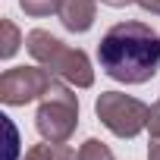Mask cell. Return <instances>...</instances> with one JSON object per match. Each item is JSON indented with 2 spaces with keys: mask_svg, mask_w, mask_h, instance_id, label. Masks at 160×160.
Returning a JSON list of instances; mask_svg holds the SVG:
<instances>
[{
  "mask_svg": "<svg viewBox=\"0 0 160 160\" xmlns=\"http://www.w3.org/2000/svg\"><path fill=\"white\" fill-rule=\"evenodd\" d=\"M98 60L113 82L144 85L160 69V35L138 19L116 22L101 38Z\"/></svg>",
  "mask_w": 160,
  "mask_h": 160,
  "instance_id": "1",
  "label": "cell"
},
{
  "mask_svg": "<svg viewBox=\"0 0 160 160\" xmlns=\"http://www.w3.org/2000/svg\"><path fill=\"white\" fill-rule=\"evenodd\" d=\"M25 47L44 69H50L66 85H75V88H91L94 85V69H91V60H88L85 50L63 44L60 38H53L44 28H32L25 35Z\"/></svg>",
  "mask_w": 160,
  "mask_h": 160,
  "instance_id": "2",
  "label": "cell"
},
{
  "mask_svg": "<svg viewBox=\"0 0 160 160\" xmlns=\"http://www.w3.org/2000/svg\"><path fill=\"white\" fill-rule=\"evenodd\" d=\"M35 129L50 144H66L78 129V98L72 94L69 85H63V78L53 82L50 91L41 98L35 113Z\"/></svg>",
  "mask_w": 160,
  "mask_h": 160,
  "instance_id": "3",
  "label": "cell"
},
{
  "mask_svg": "<svg viewBox=\"0 0 160 160\" xmlns=\"http://www.w3.org/2000/svg\"><path fill=\"white\" fill-rule=\"evenodd\" d=\"M94 113L98 119L116 135V138H135L148 129V119H151V107L132 94H122V91H104L98 94L94 101Z\"/></svg>",
  "mask_w": 160,
  "mask_h": 160,
  "instance_id": "4",
  "label": "cell"
},
{
  "mask_svg": "<svg viewBox=\"0 0 160 160\" xmlns=\"http://www.w3.org/2000/svg\"><path fill=\"white\" fill-rule=\"evenodd\" d=\"M57 82L53 72L38 66H13L0 75V101L7 107H25L38 98H44L50 91V85Z\"/></svg>",
  "mask_w": 160,
  "mask_h": 160,
  "instance_id": "5",
  "label": "cell"
},
{
  "mask_svg": "<svg viewBox=\"0 0 160 160\" xmlns=\"http://www.w3.org/2000/svg\"><path fill=\"white\" fill-rule=\"evenodd\" d=\"M60 22L66 32H75L82 35L94 25V16H98V0H60Z\"/></svg>",
  "mask_w": 160,
  "mask_h": 160,
  "instance_id": "6",
  "label": "cell"
},
{
  "mask_svg": "<svg viewBox=\"0 0 160 160\" xmlns=\"http://www.w3.org/2000/svg\"><path fill=\"white\" fill-rule=\"evenodd\" d=\"M0 32H3V47H0V57L3 60H10L16 50H19V44H22V35H19V28H16V22L13 19H0Z\"/></svg>",
  "mask_w": 160,
  "mask_h": 160,
  "instance_id": "7",
  "label": "cell"
},
{
  "mask_svg": "<svg viewBox=\"0 0 160 160\" xmlns=\"http://www.w3.org/2000/svg\"><path fill=\"white\" fill-rule=\"evenodd\" d=\"M19 7H22L25 16L41 19V16H57L60 13V0H19Z\"/></svg>",
  "mask_w": 160,
  "mask_h": 160,
  "instance_id": "8",
  "label": "cell"
},
{
  "mask_svg": "<svg viewBox=\"0 0 160 160\" xmlns=\"http://www.w3.org/2000/svg\"><path fill=\"white\" fill-rule=\"evenodd\" d=\"M78 160H113V151L98 138H85L78 148Z\"/></svg>",
  "mask_w": 160,
  "mask_h": 160,
  "instance_id": "9",
  "label": "cell"
},
{
  "mask_svg": "<svg viewBox=\"0 0 160 160\" xmlns=\"http://www.w3.org/2000/svg\"><path fill=\"white\" fill-rule=\"evenodd\" d=\"M148 132H151V144H148V160H160V110H157V107H151Z\"/></svg>",
  "mask_w": 160,
  "mask_h": 160,
  "instance_id": "10",
  "label": "cell"
},
{
  "mask_svg": "<svg viewBox=\"0 0 160 160\" xmlns=\"http://www.w3.org/2000/svg\"><path fill=\"white\" fill-rule=\"evenodd\" d=\"M22 160H53V144H50V141H47V144H32Z\"/></svg>",
  "mask_w": 160,
  "mask_h": 160,
  "instance_id": "11",
  "label": "cell"
},
{
  "mask_svg": "<svg viewBox=\"0 0 160 160\" xmlns=\"http://www.w3.org/2000/svg\"><path fill=\"white\" fill-rule=\"evenodd\" d=\"M53 160H78V154L69 144H53Z\"/></svg>",
  "mask_w": 160,
  "mask_h": 160,
  "instance_id": "12",
  "label": "cell"
},
{
  "mask_svg": "<svg viewBox=\"0 0 160 160\" xmlns=\"http://www.w3.org/2000/svg\"><path fill=\"white\" fill-rule=\"evenodd\" d=\"M135 3H138L144 13H151V16H160V0H135Z\"/></svg>",
  "mask_w": 160,
  "mask_h": 160,
  "instance_id": "13",
  "label": "cell"
},
{
  "mask_svg": "<svg viewBox=\"0 0 160 160\" xmlns=\"http://www.w3.org/2000/svg\"><path fill=\"white\" fill-rule=\"evenodd\" d=\"M104 7H113V10H119V7H129V3H135V0H101Z\"/></svg>",
  "mask_w": 160,
  "mask_h": 160,
  "instance_id": "14",
  "label": "cell"
},
{
  "mask_svg": "<svg viewBox=\"0 0 160 160\" xmlns=\"http://www.w3.org/2000/svg\"><path fill=\"white\" fill-rule=\"evenodd\" d=\"M154 107H157V110H160V101H157V104H154Z\"/></svg>",
  "mask_w": 160,
  "mask_h": 160,
  "instance_id": "15",
  "label": "cell"
}]
</instances>
